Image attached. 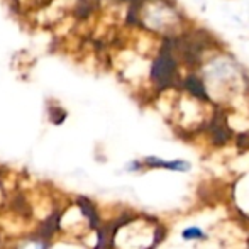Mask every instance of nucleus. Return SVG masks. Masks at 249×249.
I'll use <instances>...</instances> for the list:
<instances>
[{"instance_id":"1","label":"nucleus","mask_w":249,"mask_h":249,"mask_svg":"<svg viewBox=\"0 0 249 249\" xmlns=\"http://www.w3.org/2000/svg\"><path fill=\"white\" fill-rule=\"evenodd\" d=\"M213 105L227 104L249 95V76L226 51H217L198 70Z\"/></svg>"},{"instance_id":"2","label":"nucleus","mask_w":249,"mask_h":249,"mask_svg":"<svg viewBox=\"0 0 249 249\" xmlns=\"http://www.w3.org/2000/svg\"><path fill=\"white\" fill-rule=\"evenodd\" d=\"M129 20L158 39H175L190 29L185 14L171 0H132Z\"/></svg>"},{"instance_id":"3","label":"nucleus","mask_w":249,"mask_h":249,"mask_svg":"<svg viewBox=\"0 0 249 249\" xmlns=\"http://www.w3.org/2000/svg\"><path fill=\"white\" fill-rule=\"evenodd\" d=\"M144 170H161V171H171V173H190L194 164L192 161L185 160V158H173V160H164L160 156H144L141 158Z\"/></svg>"},{"instance_id":"4","label":"nucleus","mask_w":249,"mask_h":249,"mask_svg":"<svg viewBox=\"0 0 249 249\" xmlns=\"http://www.w3.org/2000/svg\"><path fill=\"white\" fill-rule=\"evenodd\" d=\"M180 239L183 243H207L209 241V232L203 229L202 226H197V224H190V226H185L183 229L180 231Z\"/></svg>"},{"instance_id":"5","label":"nucleus","mask_w":249,"mask_h":249,"mask_svg":"<svg viewBox=\"0 0 249 249\" xmlns=\"http://www.w3.org/2000/svg\"><path fill=\"white\" fill-rule=\"evenodd\" d=\"M31 249H50V241L48 239H43V237H39L36 234V237H34L33 241H31Z\"/></svg>"}]
</instances>
